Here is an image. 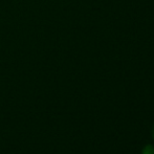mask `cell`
Masks as SVG:
<instances>
[{"label":"cell","instance_id":"2","mask_svg":"<svg viewBox=\"0 0 154 154\" xmlns=\"http://www.w3.org/2000/svg\"><path fill=\"white\" fill-rule=\"evenodd\" d=\"M153 136H154V129H153Z\"/></svg>","mask_w":154,"mask_h":154},{"label":"cell","instance_id":"1","mask_svg":"<svg viewBox=\"0 0 154 154\" xmlns=\"http://www.w3.org/2000/svg\"><path fill=\"white\" fill-rule=\"evenodd\" d=\"M143 154H154V148L151 145H148L144 148L143 150Z\"/></svg>","mask_w":154,"mask_h":154}]
</instances>
